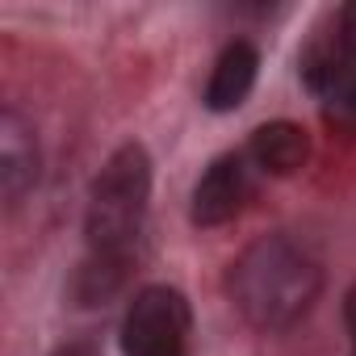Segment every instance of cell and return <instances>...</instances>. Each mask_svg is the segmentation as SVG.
I'll use <instances>...</instances> for the list:
<instances>
[{
    "label": "cell",
    "mask_w": 356,
    "mask_h": 356,
    "mask_svg": "<svg viewBox=\"0 0 356 356\" xmlns=\"http://www.w3.org/2000/svg\"><path fill=\"white\" fill-rule=\"evenodd\" d=\"M323 268L318 260L289 235L256 239L227 273V293L235 310L260 331L293 327L318 298Z\"/></svg>",
    "instance_id": "cell-1"
},
{
    "label": "cell",
    "mask_w": 356,
    "mask_h": 356,
    "mask_svg": "<svg viewBox=\"0 0 356 356\" xmlns=\"http://www.w3.org/2000/svg\"><path fill=\"white\" fill-rule=\"evenodd\" d=\"M248 197H252L248 159L243 155H218L202 172V181L193 185L189 218H193V227H222V222H231L243 210Z\"/></svg>",
    "instance_id": "cell-4"
},
{
    "label": "cell",
    "mask_w": 356,
    "mask_h": 356,
    "mask_svg": "<svg viewBox=\"0 0 356 356\" xmlns=\"http://www.w3.org/2000/svg\"><path fill=\"white\" fill-rule=\"evenodd\" d=\"M335 42L343 47L348 59H356V0H352V5H343V13H339V34H335Z\"/></svg>",
    "instance_id": "cell-9"
},
{
    "label": "cell",
    "mask_w": 356,
    "mask_h": 356,
    "mask_svg": "<svg viewBox=\"0 0 356 356\" xmlns=\"http://www.w3.org/2000/svg\"><path fill=\"white\" fill-rule=\"evenodd\" d=\"M327 113H331V122L356 130V76H352L343 88H335V92L327 97Z\"/></svg>",
    "instance_id": "cell-8"
},
{
    "label": "cell",
    "mask_w": 356,
    "mask_h": 356,
    "mask_svg": "<svg viewBox=\"0 0 356 356\" xmlns=\"http://www.w3.org/2000/svg\"><path fill=\"white\" fill-rule=\"evenodd\" d=\"M147 197H151V159L138 143H122L97 172L88 193L84 235L97 260L126 264L147 218Z\"/></svg>",
    "instance_id": "cell-2"
},
{
    "label": "cell",
    "mask_w": 356,
    "mask_h": 356,
    "mask_svg": "<svg viewBox=\"0 0 356 356\" xmlns=\"http://www.w3.org/2000/svg\"><path fill=\"white\" fill-rule=\"evenodd\" d=\"M189 302L172 285H147L122 318V356H185Z\"/></svg>",
    "instance_id": "cell-3"
},
{
    "label": "cell",
    "mask_w": 356,
    "mask_h": 356,
    "mask_svg": "<svg viewBox=\"0 0 356 356\" xmlns=\"http://www.w3.org/2000/svg\"><path fill=\"white\" fill-rule=\"evenodd\" d=\"M38 138H34V126L17 113V109H5L0 113V197L5 206H22L26 193L38 185Z\"/></svg>",
    "instance_id": "cell-5"
},
{
    "label": "cell",
    "mask_w": 356,
    "mask_h": 356,
    "mask_svg": "<svg viewBox=\"0 0 356 356\" xmlns=\"http://www.w3.org/2000/svg\"><path fill=\"white\" fill-rule=\"evenodd\" d=\"M343 318H348V331H352V348H356V285L348 289V302H343Z\"/></svg>",
    "instance_id": "cell-10"
},
{
    "label": "cell",
    "mask_w": 356,
    "mask_h": 356,
    "mask_svg": "<svg viewBox=\"0 0 356 356\" xmlns=\"http://www.w3.org/2000/svg\"><path fill=\"white\" fill-rule=\"evenodd\" d=\"M256 67H260V55L252 42H231L214 72H210V84H206V105L214 113H227V109H239L256 84Z\"/></svg>",
    "instance_id": "cell-7"
},
{
    "label": "cell",
    "mask_w": 356,
    "mask_h": 356,
    "mask_svg": "<svg viewBox=\"0 0 356 356\" xmlns=\"http://www.w3.org/2000/svg\"><path fill=\"white\" fill-rule=\"evenodd\" d=\"M248 159L268 176H293L310 159V134L298 122H268L252 134Z\"/></svg>",
    "instance_id": "cell-6"
}]
</instances>
